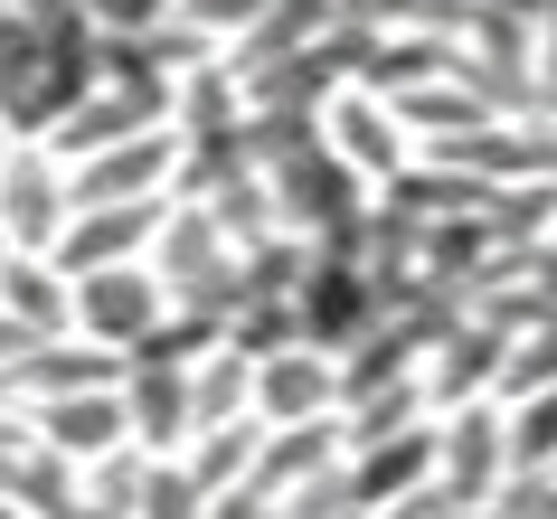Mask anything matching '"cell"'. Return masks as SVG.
I'll use <instances>...</instances> for the list:
<instances>
[{
  "label": "cell",
  "mask_w": 557,
  "mask_h": 519,
  "mask_svg": "<svg viewBox=\"0 0 557 519\" xmlns=\"http://www.w3.org/2000/svg\"><path fill=\"white\" fill-rule=\"evenodd\" d=\"M256 406L274 416V425H294V416H331V406H341V349H331V341H284V349H264Z\"/></svg>",
  "instance_id": "obj_9"
},
{
  "label": "cell",
  "mask_w": 557,
  "mask_h": 519,
  "mask_svg": "<svg viewBox=\"0 0 557 519\" xmlns=\"http://www.w3.org/2000/svg\"><path fill=\"white\" fill-rule=\"evenodd\" d=\"M510 462L520 472H557V387L510 397Z\"/></svg>",
  "instance_id": "obj_14"
},
{
  "label": "cell",
  "mask_w": 557,
  "mask_h": 519,
  "mask_svg": "<svg viewBox=\"0 0 557 519\" xmlns=\"http://www.w3.org/2000/svg\"><path fill=\"white\" fill-rule=\"evenodd\" d=\"M444 482L463 491L472 510H492L500 491H510V397H472V406H444Z\"/></svg>",
  "instance_id": "obj_5"
},
{
  "label": "cell",
  "mask_w": 557,
  "mask_h": 519,
  "mask_svg": "<svg viewBox=\"0 0 557 519\" xmlns=\"http://www.w3.org/2000/svg\"><path fill=\"white\" fill-rule=\"evenodd\" d=\"M29 425H38V444H58L66 462H104V454L133 444V397H123V378L114 387H76V397H38Z\"/></svg>",
  "instance_id": "obj_8"
},
{
  "label": "cell",
  "mask_w": 557,
  "mask_h": 519,
  "mask_svg": "<svg viewBox=\"0 0 557 519\" xmlns=\"http://www.w3.org/2000/svg\"><path fill=\"white\" fill-rule=\"evenodd\" d=\"M161 321H171V284H161V264H151V256L76 274V331H86V341H104V349H143Z\"/></svg>",
  "instance_id": "obj_3"
},
{
  "label": "cell",
  "mask_w": 557,
  "mask_h": 519,
  "mask_svg": "<svg viewBox=\"0 0 557 519\" xmlns=\"http://www.w3.org/2000/svg\"><path fill=\"white\" fill-rule=\"evenodd\" d=\"M500 519H557V472H510V491L492 501Z\"/></svg>",
  "instance_id": "obj_17"
},
{
  "label": "cell",
  "mask_w": 557,
  "mask_h": 519,
  "mask_svg": "<svg viewBox=\"0 0 557 519\" xmlns=\"http://www.w3.org/2000/svg\"><path fill=\"white\" fill-rule=\"evenodd\" d=\"M66 218H76V171H66V151L58 143H10L0 151V227H10V246L58 256Z\"/></svg>",
  "instance_id": "obj_1"
},
{
  "label": "cell",
  "mask_w": 557,
  "mask_h": 519,
  "mask_svg": "<svg viewBox=\"0 0 557 519\" xmlns=\"http://www.w3.org/2000/svg\"><path fill=\"white\" fill-rule=\"evenodd\" d=\"M180 10H189L199 29H218L227 48H236L246 29H256V20H274V0H180Z\"/></svg>",
  "instance_id": "obj_16"
},
{
  "label": "cell",
  "mask_w": 557,
  "mask_h": 519,
  "mask_svg": "<svg viewBox=\"0 0 557 519\" xmlns=\"http://www.w3.org/2000/svg\"><path fill=\"white\" fill-rule=\"evenodd\" d=\"M171 10H180V0H86V29L95 38H151Z\"/></svg>",
  "instance_id": "obj_15"
},
{
  "label": "cell",
  "mask_w": 557,
  "mask_h": 519,
  "mask_svg": "<svg viewBox=\"0 0 557 519\" xmlns=\"http://www.w3.org/2000/svg\"><path fill=\"white\" fill-rule=\"evenodd\" d=\"M435 76H463V38L454 29H379L369 58H359V86H379V95L435 86Z\"/></svg>",
  "instance_id": "obj_11"
},
{
  "label": "cell",
  "mask_w": 557,
  "mask_h": 519,
  "mask_svg": "<svg viewBox=\"0 0 557 519\" xmlns=\"http://www.w3.org/2000/svg\"><path fill=\"white\" fill-rule=\"evenodd\" d=\"M322 133H331V151H341V161H350L369 189H387L397 171H416V151H425V143H416V123L397 114V95L359 86V76L322 104Z\"/></svg>",
  "instance_id": "obj_2"
},
{
  "label": "cell",
  "mask_w": 557,
  "mask_h": 519,
  "mask_svg": "<svg viewBox=\"0 0 557 519\" xmlns=\"http://www.w3.org/2000/svg\"><path fill=\"white\" fill-rule=\"evenodd\" d=\"M180 199V189H171ZM171 199H114V208H76L58 236V264L66 274H95V264H133L161 246V227H171Z\"/></svg>",
  "instance_id": "obj_6"
},
{
  "label": "cell",
  "mask_w": 557,
  "mask_h": 519,
  "mask_svg": "<svg viewBox=\"0 0 557 519\" xmlns=\"http://www.w3.org/2000/svg\"><path fill=\"white\" fill-rule=\"evenodd\" d=\"M123 397H133V444L143 454H189V434H199V359H133Z\"/></svg>",
  "instance_id": "obj_7"
},
{
  "label": "cell",
  "mask_w": 557,
  "mask_h": 519,
  "mask_svg": "<svg viewBox=\"0 0 557 519\" xmlns=\"http://www.w3.org/2000/svg\"><path fill=\"white\" fill-rule=\"evenodd\" d=\"M10 143H20V133H10V114H0V151H10Z\"/></svg>",
  "instance_id": "obj_19"
},
{
  "label": "cell",
  "mask_w": 557,
  "mask_h": 519,
  "mask_svg": "<svg viewBox=\"0 0 557 519\" xmlns=\"http://www.w3.org/2000/svg\"><path fill=\"white\" fill-rule=\"evenodd\" d=\"M10 256H20V246H10V227H0V264H10Z\"/></svg>",
  "instance_id": "obj_18"
},
{
  "label": "cell",
  "mask_w": 557,
  "mask_h": 519,
  "mask_svg": "<svg viewBox=\"0 0 557 519\" xmlns=\"http://www.w3.org/2000/svg\"><path fill=\"white\" fill-rule=\"evenodd\" d=\"M0 312L29 321L38 341H66V331H76V274H66L58 256H29V246H20V256L0 264Z\"/></svg>",
  "instance_id": "obj_12"
},
{
  "label": "cell",
  "mask_w": 557,
  "mask_h": 519,
  "mask_svg": "<svg viewBox=\"0 0 557 519\" xmlns=\"http://www.w3.org/2000/svg\"><path fill=\"white\" fill-rule=\"evenodd\" d=\"M264 434H274V416H264V406H246V416H218V425H199V434H189V472L208 482V501H227V491L246 482V472H256Z\"/></svg>",
  "instance_id": "obj_13"
},
{
  "label": "cell",
  "mask_w": 557,
  "mask_h": 519,
  "mask_svg": "<svg viewBox=\"0 0 557 519\" xmlns=\"http://www.w3.org/2000/svg\"><path fill=\"white\" fill-rule=\"evenodd\" d=\"M435 472H444V425H407V434H379V444H350V501L359 510H387V501H407Z\"/></svg>",
  "instance_id": "obj_10"
},
{
  "label": "cell",
  "mask_w": 557,
  "mask_h": 519,
  "mask_svg": "<svg viewBox=\"0 0 557 519\" xmlns=\"http://www.w3.org/2000/svg\"><path fill=\"white\" fill-rule=\"evenodd\" d=\"M510 321H492L482 302H463V312L435 331V349H425V387H435V416L444 406H472V397H500V369H510Z\"/></svg>",
  "instance_id": "obj_4"
}]
</instances>
